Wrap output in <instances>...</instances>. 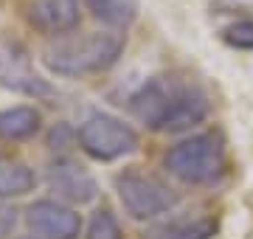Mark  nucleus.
<instances>
[{"label":"nucleus","mask_w":253,"mask_h":239,"mask_svg":"<svg viewBox=\"0 0 253 239\" xmlns=\"http://www.w3.org/2000/svg\"><path fill=\"white\" fill-rule=\"evenodd\" d=\"M129 110L149 129L180 132L208 119V96L191 79L152 76L129 96Z\"/></svg>","instance_id":"obj_1"},{"label":"nucleus","mask_w":253,"mask_h":239,"mask_svg":"<svg viewBox=\"0 0 253 239\" xmlns=\"http://www.w3.org/2000/svg\"><path fill=\"white\" fill-rule=\"evenodd\" d=\"M37 175L34 169L11 155H0V200H14V197H26L34 192Z\"/></svg>","instance_id":"obj_10"},{"label":"nucleus","mask_w":253,"mask_h":239,"mask_svg":"<svg viewBox=\"0 0 253 239\" xmlns=\"http://www.w3.org/2000/svg\"><path fill=\"white\" fill-rule=\"evenodd\" d=\"M26 20L42 34H68L79 23V0H28Z\"/></svg>","instance_id":"obj_9"},{"label":"nucleus","mask_w":253,"mask_h":239,"mask_svg":"<svg viewBox=\"0 0 253 239\" xmlns=\"http://www.w3.org/2000/svg\"><path fill=\"white\" fill-rule=\"evenodd\" d=\"M166 172L189 186H206L214 183L225 175L228 155H225V141L219 132H197L174 144L163 155Z\"/></svg>","instance_id":"obj_3"},{"label":"nucleus","mask_w":253,"mask_h":239,"mask_svg":"<svg viewBox=\"0 0 253 239\" xmlns=\"http://www.w3.org/2000/svg\"><path fill=\"white\" fill-rule=\"evenodd\" d=\"M73 138H76V132H73L68 124H59V127L51 129V135H48V147L51 149H68Z\"/></svg>","instance_id":"obj_16"},{"label":"nucleus","mask_w":253,"mask_h":239,"mask_svg":"<svg viewBox=\"0 0 253 239\" xmlns=\"http://www.w3.org/2000/svg\"><path fill=\"white\" fill-rule=\"evenodd\" d=\"M34 239H79L82 217L59 200H34L26 211Z\"/></svg>","instance_id":"obj_6"},{"label":"nucleus","mask_w":253,"mask_h":239,"mask_svg":"<svg viewBox=\"0 0 253 239\" xmlns=\"http://www.w3.org/2000/svg\"><path fill=\"white\" fill-rule=\"evenodd\" d=\"M124 51V34L118 31H90L84 37H65L42 51V65L65 79H82L101 74L118 62Z\"/></svg>","instance_id":"obj_2"},{"label":"nucleus","mask_w":253,"mask_h":239,"mask_svg":"<svg viewBox=\"0 0 253 239\" xmlns=\"http://www.w3.org/2000/svg\"><path fill=\"white\" fill-rule=\"evenodd\" d=\"M84 6L96 20H101L110 28L132 26L141 9V0H84Z\"/></svg>","instance_id":"obj_12"},{"label":"nucleus","mask_w":253,"mask_h":239,"mask_svg":"<svg viewBox=\"0 0 253 239\" xmlns=\"http://www.w3.org/2000/svg\"><path fill=\"white\" fill-rule=\"evenodd\" d=\"M84 239H124L116 214L110 211V208H99V211L90 217V225H87Z\"/></svg>","instance_id":"obj_14"},{"label":"nucleus","mask_w":253,"mask_h":239,"mask_svg":"<svg viewBox=\"0 0 253 239\" xmlns=\"http://www.w3.org/2000/svg\"><path fill=\"white\" fill-rule=\"evenodd\" d=\"M48 186L56 192L59 202L65 200V205L68 202L84 205V202L96 200V194H99L96 177L71 158H56L54 163L48 166Z\"/></svg>","instance_id":"obj_8"},{"label":"nucleus","mask_w":253,"mask_h":239,"mask_svg":"<svg viewBox=\"0 0 253 239\" xmlns=\"http://www.w3.org/2000/svg\"><path fill=\"white\" fill-rule=\"evenodd\" d=\"M217 231L214 220H189V222H169L149 231L144 239H211Z\"/></svg>","instance_id":"obj_13"},{"label":"nucleus","mask_w":253,"mask_h":239,"mask_svg":"<svg viewBox=\"0 0 253 239\" xmlns=\"http://www.w3.org/2000/svg\"><path fill=\"white\" fill-rule=\"evenodd\" d=\"M222 40H225L231 48H239V51H253V20H236L222 31Z\"/></svg>","instance_id":"obj_15"},{"label":"nucleus","mask_w":253,"mask_h":239,"mask_svg":"<svg viewBox=\"0 0 253 239\" xmlns=\"http://www.w3.org/2000/svg\"><path fill=\"white\" fill-rule=\"evenodd\" d=\"M76 141L84 155H90L93 160H101V163L132 155L141 144L135 129L110 113H90L76 129Z\"/></svg>","instance_id":"obj_4"},{"label":"nucleus","mask_w":253,"mask_h":239,"mask_svg":"<svg viewBox=\"0 0 253 239\" xmlns=\"http://www.w3.org/2000/svg\"><path fill=\"white\" fill-rule=\"evenodd\" d=\"M116 192L132 220H155L177 205V194L169 186L138 169H126L116 177Z\"/></svg>","instance_id":"obj_5"},{"label":"nucleus","mask_w":253,"mask_h":239,"mask_svg":"<svg viewBox=\"0 0 253 239\" xmlns=\"http://www.w3.org/2000/svg\"><path fill=\"white\" fill-rule=\"evenodd\" d=\"M0 82L11 87V90H20L26 96H34V99H51L54 96V87L37 76L31 71V59L20 45L14 42H3L0 45Z\"/></svg>","instance_id":"obj_7"},{"label":"nucleus","mask_w":253,"mask_h":239,"mask_svg":"<svg viewBox=\"0 0 253 239\" xmlns=\"http://www.w3.org/2000/svg\"><path fill=\"white\" fill-rule=\"evenodd\" d=\"M42 116L31 104H17L0 110V138L3 141H26L40 132Z\"/></svg>","instance_id":"obj_11"},{"label":"nucleus","mask_w":253,"mask_h":239,"mask_svg":"<svg viewBox=\"0 0 253 239\" xmlns=\"http://www.w3.org/2000/svg\"><path fill=\"white\" fill-rule=\"evenodd\" d=\"M14 225H17V208L0 202V239L9 237L11 231H14Z\"/></svg>","instance_id":"obj_17"}]
</instances>
